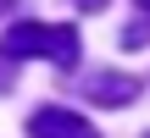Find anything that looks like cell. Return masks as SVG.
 <instances>
[{
  "mask_svg": "<svg viewBox=\"0 0 150 138\" xmlns=\"http://www.w3.org/2000/svg\"><path fill=\"white\" fill-rule=\"evenodd\" d=\"M11 6H17V0H0V17H6V11H11Z\"/></svg>",
  "mask_w": 150,
  "mask_h": 138,
  "instance_id": "obj_6",
  "label": "cell"
},
{
  "mask_svg": "<svg viewBox=\"0 0 150 138\" xmlns=\"http://www.w3.org/2000/svg\"><path fill=\"white\" fill-rule=\"evenodd\" d=\"M0 55L22 61V55H50L56 66H72L78 61V28H45V22H17L0 33Z\"/></svg>",
  "mask_w": 150,
  "mask_h": 138,
  "instance_id": "obj_1",
  "label": "cell"
},
{
  "mask_svg": "<svg viewBox=\"0 0 150 138\" xmlns=\"http://www.w3.org/2000/svg\"><path fill=\"white\" fill-rule=\"evenodd\" d=\"M150 39V22H139V28H128V33H122V44H128V50H134V44H145Z\"/></svg>",
  "mask_w": 150,
  "mask_h": 138,
  "instance_id": "obj_4",
  "label": "cell"
},
{
  "mask_svg": "<svg viewBox=\"0 0 150 138\" xmlns=\"http://www.w3.org/2000/svg\"><path fill=\"white\" fill-rule=\"evenodd\" d=\"M78 6H83V11H100V6H106V0H78Z\"/></svg>",
  "mask_w": 150,
  "mask_h": 138,
  "instance_id": "obj_5",
  "label": "cell"
},
{
  "mask_svg": "<svg viewBox=\"0 0 150 138\" xmlns=\"http://www.w3.org/2000/svg\"><path fill=\"white\" fill-rule=\"evenodd\" d=\"M28 138H100V133L67 105H45V111L28 116Z\"/></svg>",
  "mask_w": 150,
  "mask_h": 138,
  "instance_id": "obj_2",
  "label": "cell"
},
{
  "mask_svg": "<svg viewBox=\"0 0 150 138\" xmlns=\"http://www.w3.org/2000/svg\"><path fill=\"white\" fill-rule=\"evenodd\" d=\"M139 6H150V0H139Z\"/></svg>",
  "mask_w": 150,
  "mask_h": 138,
  "instance_id": "obj_7",
  "label": "cell"
},
{
  "mask_svg": "<svg viewBox=\"0 0 150 138\" xmlns=\"http://www.w3.org/2000/svg\"><path fill=\"white\" fill-rule=\"evenodd\" d=\"M83 94L95 105H128V100H139V77H128V72H89Z\"/></svg>",
  "mask_w": 150,
  "mask_h": 138,
  "instance_id": "obj_3",
  "label": "cell"
}]
</instances>
